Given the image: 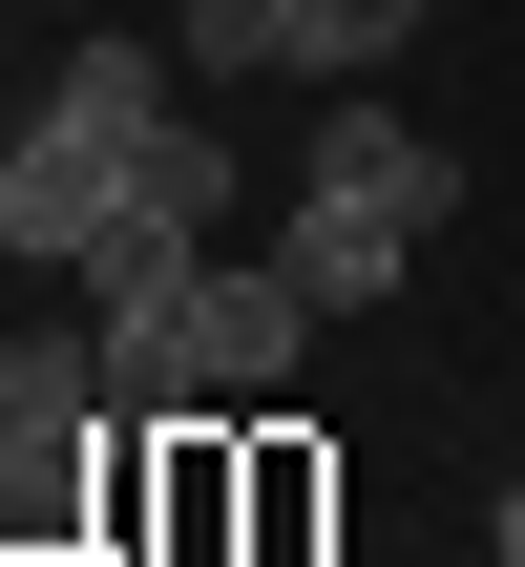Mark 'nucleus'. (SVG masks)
<instances>
[{
  "label": "nucleus",
  "instance_id": "1a4fd4ad",
  "mask_svg": "<svg viewBox=\"0 0 525 567\" xmlns=\"http://www.w3.org/2000/svg\"><path fill=\"white\" fill-rule=\"evenodd\" d=\"M316 505H337L316 442H253V547H316Z\"/></svg>",
  "mask_w": 525,
  "mask_h": 567
},
{
  "label": "nucleus",
  "instance_id": "7ed1b4c3",
  "mask_svg": "<svg viewBox=\"0 0 525 567\" xmlns=\"http://www.w3.org/2000/svg\"><path fill=\"white\" fill-rule=\"evenodd\" d=\"M295 358H316L295 252H210V274H189V400H274Z\"/></svg>",
  "mask_w": 525,
  "mask_h": 567
},
{
  "label": "nucleus",
  "instance_id": "9d476101",
  "mask_svg": "<svg viewBox=\"0 0 525 567\" xmlns=\"http://www.w3.org/2000/svg\"><path fill=\"white\" fill-rule=\"evenodd\" d=\"M484 547H505V567H525V484H505V526H484Z\"/></svg>",
  "mask_w": 525,
  "mask_h": 567
},
{
  "label": "nucleus",
  "instance_id": "f257e3e1",
  "mask_svg": "<svg viewBox=\"0 0 525 567\" xmlns=\"http://www.w3.org/2000/svg\"><path fill=\"white\" fill-rule=\"evenodd\" d=\"M147 147H168V42H63V84L0 126V252L21 274H84L147 210Z\"/></svg>",
  "mask_w": 525,
  "mask_h": 567
},
{
  "label": "nucleus",
  "instance_id": "423d86ee",
  "mask_svg": "<svg viewBox=\"0 0 525 567\" xmlns=\"http://www.w3.org/2000/svg\"><path fill=\"white\" fill-rule=\"evenodd\" d=\"M231 189H253V168H231V126H189V105H168V147H147V210H168V231H231Z\"/></svg>",
  "mask_w": 525,
  "mask_h": 567
},
{
  "label": "nucleus",
  "instance_id": "6e6552de",
  "mask_svg": "<svg viewBox=\"0 0 525 567\" xmlns=\"http://www.w3.org/2000/svg\"><path fill=\"white\" fill-rule=\"evenodd\" d=\"M168 63H210V84H274V63H295V0H189V21H168Z\"/></svg>",
  "mask_w": 525,
  "mask_h": 567
},
{
  "label": "nucleus",
  "instance_id": "20e7f679",
  "mask_svg": "<svg viewBox=\"0 0 525 567\" xmlns=\"http://www.w3.org/2000/svg\"><path fill=\"white\" fill-rule=\"evenodd\" d=\"M274 252H295V295H316V316H379V295L421 274V231H400V210H337V189H295V231H274Z\"/></svg>",
  "mask_w": 525,
  "mask_h": 567
},
{
  "label": "nucleus",
  "instance_id": "f03ea898",
  "mask_svg": "<svg viewBox=\"0 0 525 567\" xmlns=\"http://www.w3.org/2000/svg\"><path fill=\"white\" fill-rule=\"evenodd\" d=\"M295 189H337V210H400V231H442V210H463V147H442V126H400L379 84H316V147H295Z\"/></svg>",
  "mask_w": 525,
  "mask_h": 567
},
{
  "label": "nucleus",
  "instance_id": "9b49d317",
  "mask_svg": "<svg viewBox=\"0 0 525 567\" xmlns=\"http://www.w3.org/2000/svg\"><path fill=\"white\" fill-rule=\"evenodd\" d=\"M484 567H505V547H484Z\"/></svg>",
  "mask_w": 525,
  "mask_h": 567
},
{
  "label": "nucleus",
  "instance_id": "0eeeda50",
  "mask_svg": "<svg viewBox=\"0 0 525 567\" xmlns=\"http://www.w3.org/2000/svg\"><path fill=\"white\" fill-rule=\"evenodd\" d=\"M0 421H126V400H105V337H21V358H0Z\"/></svg>",
  "mask_w": 525,
  "mask_h": 567
},
{
  "label": "nucleus",
  "instance_id": "39448f33",
  "mask_svg": "<svg viewBox=\"0 0 525 567\" xmlns=\"http://www.w3.org/2000/svg\"><path fill=\"white\" fill-rule=\"evenodd\" d=\"M421 42V0H295V84H379Z\"/></svg>",
  "mask_w": 525,
  "mask_h": 567
}]
</instances>
